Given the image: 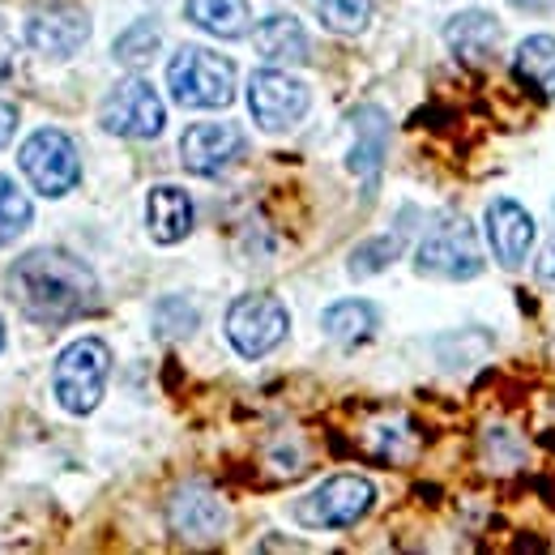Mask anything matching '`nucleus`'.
I'll list each match as a JSON object with an SVG mask.
<instances>
[{
	"label": "nucleus",
	"mask_w": 555,
	"mask_h": 555,
	"mask_svg": "<svg viewBox=\"0 0 555 555\" xmlns=\"http://www.w3.org/2000/svg\"><path fill=\"white\" fill-rule=\"evenodd\" d=\"M4 286L35 325H69L99 308V278L65 248H35L17 257Z\"/></svg>",
	"instance_id": "nucleus-1"
},
{
	"label": "nucleus",
	"mask_w": 555,
	"mask_h": 555,
	"mask_svg": "<svg viewBox=\"0 0 555 555\" xmlns=\"http://www.w3.org/2000/svg\"><path fill=\"white\" fill-rule=\"evenodd\" d=\"M415 266L418 274L449 278V282H466V278L483 274V248H479V235H475L470 218L440 214L427 227V235L418 240Z\"/></svg>",
	"instance_id": "nucleus-2"
},
{
	"label": "nucleus",
	"mask_w": 555,
	"mask_h": 555,
	"mask_svg": "<svg viewBox=\"0 0 555 555\" xmlns=\"http://www.w3.org/2000/svg\"><path fill=\"white\" fill-rule=\"evenodd\" d=\"M167 86L180 107H227L235 99V65L209 48H180L167 65Z\"/></svg>",
	"instance_id": "nucleus-3"
},
{
	"label": "nucleus",
	"mask_w": 555,
	"mask_h": 555,
	"mask_svg": "<svg viewBox=\"0 0 555 555\" xmlns=\"http://www.w3.org/2000/svg\"><path fill=\"white\" fill-rule=\"evenodd\" d=\"M107 372H112V350L99 338H81L65 347V354L56 359V372H52V389H56V402L69 411V415H90L107 389Z\"/></svg>",
	"instance_id": "nucleus-4"
},
{
	"label": "nucleus",
	"mask_w": 555,
	"mask_h": 555,
	"mask_svg": "<svg viewBox=\"0 0 555 555\" xmlns=\"http://www.w3.org/2000/svg\"><path fill=\"white\" fill-rule=\"evenodd\" d=\"M26 180L35 184V193L43 197H69L81 180V158H77V145L69 133L61 129H39L30 133L22 154H17Z\"/></svg>",
	"instance_id": "nucleus-5"
},
{
	"label": "nucleus",
	"mask_w": 555,
	"mask_h": 555,
	"mask_svg": "<svg viewBox=\"0 0 555 555\" xmlns=\"http://www.w3.org/2000/svg\"><path fill=\"white\" fill-rule=\"evenodd\" d=\"M376 487L359 475H338L295 504V521L308 530H350L372 513Z\"/></svg>",
	"instance_id": "nucleus-6"
},
{
	"label": "nucleus",
	"mask_w": 555,
	"mask_h": 555,
	"mask_svg": "<svg viewBox=\"0 0 555 555\" xmlns=\"http://www.w3.org/2000/svg\"><path fill=\"white\" fill-rule=\"evenodd\" d=\"M291 317L278 295H240L227 308V338L244 359H261L286 338Z\"/></svg>",
	"instance_id": "nucleus-7"
},
{
	"label": "nucleus",
	"mask_w": 555,
	"mask_h": 555,
	"mask_svg": "<svg viewBox=\"0 0 555 555\" xmlns=\"http://www.w3.org/2000/svg\"><path fill=\"white\" fill-rule=\"evenodd\" d=\"M99 120H103V129L116 133V138L145 141V138H158V133H163V125H167V107H163L158 90H154L145 77H129V81H120V86L103 99Z\"/></svg>",
	"instance_id": "nucleus-8"
},
{
	"label": "nucleus",
	"mask_w": 555,
	"mask_h": 555,
	"mask_svg": "<svg viewBox=\"0 0 555 555\" xmlns=\"http://www.w3.org/2000/svg\"><path fill=\"white\" fill-rule=\"evenodd\" d=\"M308 107H312V94H308V86L299 77H286V73L278 69L253 73V81H248V112H253V120L261 129L282 133V129L299 125L308 116Z\"/></svg>",
	"instance_id": "nucleus-9"
},
{
	"label": "nucleus",
	"mask_w": 555,
	"mask_h": 555,
	"mask_svg": "<svg viewBox=\"0 0 555 555\" xmlns=\"http://www.w3.org/2000/svg\"><path fill=\"white\" fill-rule=\"evenodd\" d=\"M86 39H90V17H86L77 4L39 9V13H30V22H26V43H30L39 56H52V61L73 56Z\"/></svg>",
	"instance_id": "nucleus-10"
},
{
	"label": "nucleus",
	"mask_w": 555,
	"mask_h": 555,
	"mask_svg": "<svg viewBox=\"0 0 555 555\" xmlns=\"http://www.w3.org/2000/svg\"><path fill=\"white\" fill-rule=\"evenodd\" d=\"M244 154V133L235 125H193L180 138V158L193 176H218Z\"/></svg>",
	"instance_id": "nucleus-11"
},
{
	"label": "nucleus",
	"mask_w": 555,
	"mask_h": 555,
	"mask_svg": "<svg viewBox=\"0 0 555 555\" xmlns=\"http://www.w3.org/2000/svg\"><path fill=\"white\" fill-rule=\"evenodd\" d=\"M487 244L500 266L517 270L534 248V218L517 206L513 197H500L487 206Z\"/></svg>",
	"instance_id": "nucleus-12"
},
{
	"label": "nucleus",
	"mask_w": 555,
	"mask_h": 555,
	"mask_svg": "<svg viewBox=\"0 0 555 555\" xmlns=\"http://www.w3.org/2000/svg\"><path fill=\"white\" fill-rule=\"evenodd\" d=\"M171 530L189 543H214L227 530V504L202 483L184 487L171 500Z\"/></svg>",
	"instance_id": "nucleus-13"
},
{
	"label": "nucleus",
	"mask_w": 555,
	"mask_h": 555,
	"mask_svg": "<svg viewBox=\"0 0 555 555\" xmlns=\"http://www.w3.org/2000/svg\"><path fill=\"white\" fill-rule=\"evenodd\" d=\"M500 39H504V26L487 13V9H466L457 13L449 26H444V43L457 61L466 65H487L495 52H500Z\"/></svg>",
	"instance_id": "nucleus-14"
},
{
	"label": "nucleus",
	"mask_w": 555,
	"mask_h": 555,
	"mask_svg": "<svg viewBox=\"0 0 555 555\" xmlns=\"http://www.w3.org/2000/svg\"><path fill=\"white\" fill-rule=\"evenodd\" d=\"M145 222H150V235H154L158 244H180V240L193 231V202H189V193L176 189V184L150 189Z\"/></svg>",
	"instance_id": "nucleus-15"
},
{
	"label": "nucleus",
	"mask_w": 555,
	"mask_h": 555,
	"mask_svg": "<svg viewBox=\"0 0 555 555\" xmlns=\"http://www.w3.org/2000/svg\"><path fill=\"white\" fill-rule=\"evenodd\" d=\"M350 125H354L350 171L363 176V180H376L380 158H385V145H389V120H385L380 107H359V112H350Z\"/></svg>",
	"instance_id": "nucleus-16"
},
{
	"label": "nucleus",
	"mask_w": 555,
	"mask_h": 555,
	"mask_svg": "<svg viewBox=\"0 0 555 555\" xmlns=\"http://www.w3.org/2000/svg\"><path fill=\"white\" fill-rule=\"evenodd\" d=\"M253 43H257L261 61H270V65H304V61H308V35H304V26H299L295 17H286V13L266 17V22L257 26Z\"/></svg>",
	"instance_id": "nucleus-17"
},
{
	"label": "nucleus",
	"mask_w": 555,
	"mask_h": 555,
	"mask_svg": "<svg viewBox=\"0 0 555 555\" xmlns=\"http://www.w3.org/2000/svg\"><path fill=\"white\" fill-rule=\"evenodd\" d=\"M184 13L193 26H202L214 39H244L253 26L248 0H189Z\"/></svg>",
	"instance_id": "nucleus-18"
},
{
	"label": "nucleus",
	"mask_w": 555,
	"mask_h": 555,
	"mask_svg": "<svg viewBox=\"0 0 555 555\" xmlns=\"http://www.w3.org/2000/svg\"><path fill=\"white\" fill-rule=\"evenodd\" d=\"M513 69H517V77H521L530 90L555 99V39L552 35H530V39H521V48H517V56H513Z\"/></svg>",
	"instance_id": "nucleus-19"
},
{
	"label": "nucleus",
	"mask_w": 555,
	"mask_h": 555,
	"mask_svg": "<svg viewBox=\"0 0 555 555\" xmlns=\"http://www.w3.org/2000/svg\"><path fill=\"white\" fill-rule=\"evenodd\" d=\"M376 321H380V317H376V308H372L367 299H343V304L325 308V317H321L325 334H330L334 343H343V347H354V343L372 338Z\"/></svg>",
	"instance_id": "nucleus-20"
},
{
	"label": "nucleus",
	"mask_w": 555,
	"mask_h": 555,
	"mask_svg": "<svg viewBox=\"0 0 555 555\" xmlns=\"http://www.w3.org/2000/svg\"><path fill=\"white\" fill-rule=\"evenodd\" d=\"M30 197L9 180V176H0V248L4 244H13L26 227H30Z\"/></svg>",
	"instance_id": "nucleus-21"
},
{
	"label": "nucleus",
	"mask_w": 555,
	"mask_h": 555,
	"mask_svg": "<svg viewBox=\"0 0 555 555\" xmlns=\"http://www.w3.org/2000/svg\"><path fill=\"white\" fill-rule=\"evenodd\" d=\"M158 43H163V35H158V26L154 22H138V26H129L120 39H116V61L120 65H150L154 56H158Z\"/></svg>",
	"instance_id": "nucleus-22"
},
{
	"label": "nucleus",
	"mask_w": 555,
	"mask_h": 555,
	"mask_svg": "<svg viewBox=\"0 0 555 555\" xmlns=\"http://www.w3.org/2000/svg\"><path fill=\"white\" fill-rule=\"evenodd\" d=\"M197 330V308L180 295H167L158 308H154V334L158 338H184Z\"/></svg>",
	"instance_id": "nucleus-23"
},
{
	"label": "nucleus",
	"mask_w": 555,
	"mask_h": 555,
	"mask_svg": "<svg viewBox=\"0 0 555 555\" xmlns=\"http://www.w3.org/2000/svg\"><path fill=\"white\" fill-rule=\"evenodd\" d=\"M317 9L325 17V26L338 35H359L372 17V0H317Z\"/></svg>",
	"instance_id": "nucleus-24"
},
{
	"label": "nucleus",
	"mask_w": 555,
	"mask_h": 555,
	"mask_svg": "<svg viewBox=\"0 0 555 555\" xmlns=\"http://www.w3.org/2000/svg\"><path fill=\"white\" fill-rule=\"evenodd\" d=\"M398 253H402V231H398V235H385V240H372V244L354 248V257H350V274L354 278L376 274V270H385Z\"/></svg>",
	"instance_id": "nucleus-25"
},
{
	"label": "nucleus",
	"mask_w": 555,
	"mask_h": 555,
	"mask_svg": "<svg viewBox=\"0 0 555 555\" xmlns=\"http://www.w3.org/2000/svg\"><path fill=\"white\" fill-rule=\"evenodd\" d=\"M13 129H17V112L9 103H0V150L13 141Z\"/></svg>",
	"instance_id": "nucleus-26"
},
{
	"label": "nucleus",
	"mask_w": 555,
	"mask_h": 555,
	"mask_svg": "<svg viewBox=\"0 0 555 555\" xmlns=\"http://www.w3.org/2000/svg\"><path fill=\"white\" fill-rule=\"evenodd\" d=\"M539 278H543V282L555 291V240L543 248V257H539Z\"/></svg>",
	"instance_id": "nucleus-27"
},
{
	"label": "nucleus",
	"mask_w": 555,
	"mask_h": 555,
	"mask_svg": "<svg viewBox=\"0 0 555 555\" xmlns=\"http://www.w3.org/2000/svg\"><path fill=\"white\" fill-rule=\"evenodd\" d=\"M508 4H517V9H526V13H543V9H552L555 0H508Z\"/></svg>",
	"instance_id": "nucleus-28"
},
{
	"label": "nucleus",
	"mask_w": 555,
	"mask_h": 555,
	"mask_svg": "<svg viewBox=\"0 0 555 555\" xmlns=\"http://www.w3.org/2000/svg\"><path fill=\"white\" fill-rule=\"evenodd\" d=\"M0 347H4V321H0Z\"/></svg>",
	"instance_id": "nucleus-29"
}]
</instances>
